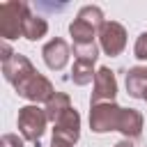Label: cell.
<instances>
[{
	"instance_id": "cell-1",
	"label": "cell",
	"mask_w": 147,
	"mask_h": 147,
	"mask_svg": "<svg viewBox=\"0 0 147 147\" xmlns=\"http://www.w3.org/2000/svg\"><path fill=\"white\" fill-rule=\"evenodd\" d=\"M2 74L5 78L16 87V92L30 101H48L55 90L53 85L34 71V67L30 64V60L25 55H11L7 62H2Z\"/></svg>"
},
{
	"instance_id": "cell-2",
	"label": "cell",
	"mask_w": 147,
	"mask_h": 147,
	"mask_svg": "<svg viewBox=\"0 0 147 147\" xmlns=\"http://www.w3.org/2000/svg\"><path fill=\"white\" fill-rule=\"evenodd\" d=\"M103 23L106 21L99 7H83L78 11V18H74L69 25L74 44H94V32L101 30Z\"/></svg>"
},
{
	"instance_id": "cell-3",
	"label": "cell",
	"mask_w": 147,
	"mask_h": 147,
	"mask_svg": "<svg viewBox=\"0 0 147 147\" xmlns=\"http://www.w3.org/2000/svg\"><path fill=\"white\" fill-rule=\"evenodd\" d=\"M25 16H28L25 2H2L0 5V34L5 39H14L23 34Z\"/></svg>"
},
{
	"instance_id": "cell-4",
	"label": "cell",
	"mask_w": 147,
	"mask_h": 147,
	"mask_svg": "<svg viewBox=\"0 0 147 147\" xmlns=\"http://www.w3.org/2000/svg\"><path fill=\"white\" fill-rule=\"evenodd\" d=\"M46 119H48L46 117V110H41L37 106L21 108L18 110V129H21L23 138L30 140V142H34L39 147V140H41V136L46 131Z\"/></svg>"
},
{
	"instance_id": "cell-5",
	"label": "cell",
	"mask_w": 147,
	"mask_h": 147,
	"mask_svg": "<svg viewBox=\"0 0 147 147\" xmlns=\"http://www.w3.org/2000/svg\"><path fill=\"white\" fill-rule=\"evenodd\" d=\"M122 110L124 108H119L115 103H96V106H92V113H90V126H92V131H96V133L113 131V129L119 131Z\"/></svg>"
},
{
	"instance_id": "cell-6",
	"label": "cell",
	"mask_w": 147,
	"mask_h": 147,
	"mask_svg": "<svg viewBox=\"0 0 147 147\" xmlns=\"http://www.w3.org/2000/svg\"><path fill=\"white\" fill-rule=\"evenodd\" d=\"M99 41H101V48L108 53V55H119L126 46V32L119 23L115 21H106L99 30Z\"/></svg>"
},
{
	"instance_id": "cell-7",
	"label": "cell",
	"mask_w": 147,
	"mask_h": 147,
	"mask_svg": "<svg viewBox=\"0 0 147 147\" xmlns=\"http://www.w3.org/2000/svg\"><path fill=\"white\" fill-rule=\"evenodd\" d=\"M117 94V80L115 74L108 67H101L94 76V94H92V106L96 103H113Z\"/></svg>"
},
{
	"instance_id": "cell-8",
	"label": "cell",
	"mask_w": 147,
	"mask_h": 147,
	"mask_svg": "<svg viewBox=\"0 0 147 147\" xmlns=\"http://www.w3.org/2000/svg\"><path fill=\"white\" fill-rule=\"evenodd\" d=\"M78 129H80V117H78V113H76L74 108H69L62 117H57V119H55L53 138H55V140H64V142L74 145V142L78 140V133H80Z\"/></svg>"
},
{
	"instance_id": "cell-9",
	"label": "cell",
	"mask_w": 147,
	"mask_h": 147,
	"mask_svg": "<svg viewBox=\"0 0 147 147\" xmlns=\"http://www.w3.org/2000/svg\"><path fill=\"white\" fill-rule=\"evenodd\" d=\"M44 60H46V64L51 67V69H62L64 64H67V60H69V46L62 41V39H53V41H48L46 46H44Z\"/></svg>"
},
{
	"instance_id": "cell-10",
	"label": "cell",
	"mask_w": 147,
	"mask_h": 147,
	"mask_svg": "<svg viewBox=\"0 0 147 147\" xmlns=\"http://www.w3.org/2000/svg\"><path fill=\"white\" fill-rule=\"evenodd\" d=\"M126 90L131 96L145 99L147 94V69L145 67H136L126 74Z\"/></svg>"
},
{
	"instance_id": "cell-11",
	"label": "cell",
	"mask_w": 147,
	"mask_h": 147,
	"mask_svg": "<svg viewBox=\"0 0 147 147\" xmlns=\"http://www.w3.org/2000/svg\"><path fill=\"white\" fill-rule=\"evenodd\" d=\"M119 131L129 138H138L140 131H142V115L133 108H124L122 110V122H119Z\"/></svg>"
},
{
	"instance_id": "cell-12",
	"label": "cell",
	"mask_w": 147,
	"mask_h": 147,
	"mask_svg": "<svg viewBox=\"0 0 147 147\" xmlns=\"http://www.w3.org/2000/svg\"><path fill=\"white\" fill-rule=\"evenodd\" d=\"M69 108H71L69 96H67V94H62V92H55V94L46 101V117L55 124V119H57V117H62Z\"/></svg>"
},
{
	"instance_id": "cell-13",
	"label": "cell",
	"mask_w": 147,
	"mask_h": 147,
	"mask_svg": "<svg viewBox=\"0 0 147 147\" xmlns=\"http://www.w3.org/2000/svg\"><path fill=\"white\" fill-rule=\"evenodd\" d=\"M46 30H48L46 21L39 18V16H32V14L28 11V16H25V21H23V37L34 41V39H41V37L46 34Z\"/></svg>"
},
{
	"instance_id": "cell-14",
	"label": "cell",
	"mask_w": 147,
	"mask_h": 147,
	"mask_svg": "<svg viewBox=\"0 0 147 147\" xmlns=\"http://www.w3.org/2000/svg\"><path fill=\"white\" fill-rule=\"evenodd\" d=\"M92 76H96V74H94V62H90V60H76V62H74L71 78H74L76 85H85V83H90Z\"/></svg>"
},
{
	"instance_id": "cell-15",
	"label": "cell",
	"mask_w": 147,
	"mask_h": 147,
	"mask_svg": "<svg viewBox=\"0 0 147 147\" xmlns=\"http://www.w3.org/2000/svg\"><path fill=\"white\" fill-rule=\"evenodd\" d=\"M74 53H76V60H90V62H96V57H99L96 44H74Z\"/></svg>"
},
{
	"instance_id": "cell-16",
	"label": "cell",
	"mask_w": 147,
	"mask_h": 147,
	"mask_svg": "<svg viewBox=\"0 0 147 147\" xmlns=\"http://www.w3.org/2000/svg\"><path fill=\"white\" fill-rule=\"evenodd\" d=\"M133 51H136V57H138V60H147V32H142V34L138 37Z\"/></svg>"
},
{
	"instance_id": "cell-17",
	"label": "cell",
	"mask_w": 147,
	"mask_h": 147,
	"mask_svg": "<svg viewBox=\"0 0 147 147\" xmlns=\"http://www.w3.org/2000/svg\"><path fill=\"white\" fill-rule=\"evenodd\" d=\"M2 147H23V140L14 133H7V136H2Z\"/></svg>"
},
{
	"instance_id": "cell-18",
	"label": "cell",
	"mask_w": 147,
	"mask_h": 147,
	"mask_svg": "<svg viewBox=\"0 0 147 147\" xmlns=\"http://www.w3.org/2000/svg\"><path fill=\"white\" fill-rule=\"evenodd\" d=\"M51 147H71V145L64 142V140H55V138H53V145H51Z\"/></svg>"
},
{
	"instance_id": "cell-19",
	"label": "cell",
	"mask_w": 147,
	"mask_h": 147,
	"mask_svg": "<svg viewBox=\"0 0 147 147\" xmlns=\"http://www.w3.org/2000/svg\"><path fill=\"white\" fill-rule=\"evenodd\" d=\"M115 147H133V142H131V140H122V142H117Z\"/></svg>"
},
{
	"instance_id": "cell-20",
	"label": "cell",
	"mask_w": 147,
	"mask_h": 147,
	"mask_svg": "<svg viewBox=\"0 0 147 147\" xmlns=\"http://www.w3.org/2000/svg\"><path fill=\"white\" fill-rule=\"evenodd\" d=\"M145 99H147V94H145Z\"/></svg>"
}]
</instances>
